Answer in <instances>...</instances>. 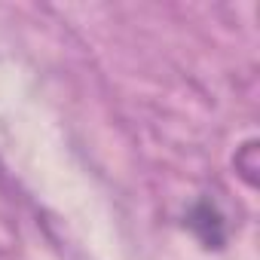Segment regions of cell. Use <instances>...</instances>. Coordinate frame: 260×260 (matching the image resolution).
<instances>
[{
  "label": "cell",
  "instance_id": "obj_2",
  "mask_svg": "<svg viewBox=\"0 0 260 260\" xmlns=\"http://www.w3.org/2000/svg\"><path fill=\"white\" fill-rule=\"evenodd\" d=\"M236 172H239V178L248 184V187H254L257 184V169H260V162H257V141L254 138H248L239 150H236Z\"/></svg>",
  "mask_w": 260,
  "mask_h": 260
},
{
  "label": "cell",
  "instance_id": "obj_1",
  "mask_svg": "<svg viewBox=\"0 0 260 260\" xmlns=\"http://www.w3.org/2000/svg\"><path fill=\"white\" fill-rule=\"evenodd\" d=\"M190 230L202 239V245H205V248H220V245H223V239H226L223 214H220V211H217V205H214V202H208V199H202V202H196V205H193V211H190Z\"/></svg>",
  "mask_w": 260,
  "mask_h": 260
}]
</instances>
